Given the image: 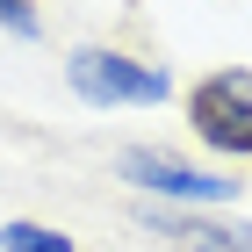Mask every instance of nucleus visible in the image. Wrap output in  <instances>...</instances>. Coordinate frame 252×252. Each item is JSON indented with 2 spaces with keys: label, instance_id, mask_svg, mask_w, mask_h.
I'll return each instance as SVG.
<instances>
[{
  "label": "nucleus",
  "instance_id": "5",
  "mask_svg": "<svg viewBox=\"0 0 252 252\" xmlns=\"http://www.w3.org/2000/svg\"><path fill=\"white\" fill-rule=\"evenodd\" d=\"M0 252H79L65 231H51V223H29V216H15V223H0Z\"/></svg>",
  "mask_w": 252,
  "mask_h": 252
},
{
  "label": "nucleus",
  "instance_id": "6",
  "mask_svg": "<svg viewBox=\"0 0 252 252\" xmlns=\"http://www.w3.org/2000/svg\"><path fill=\"white\" fill-rule=\"evenodd\" d=\"M0 29H7V36H22V43H36V36H43L36 0H7V7H0Z\"/></svg>",
  "mask_w": 252,
  "mask_h": 252
},
{
  "label": "nucleus",
  "instance_id": "7",
  "mask_svg": "<svg viewBox=\"0 0 252 252\" xmlns=\"http://www.w3.org/2000/svg\"><path fill=\"white\" fill-rule=\"evenodd\" d=\"M0 7H7V0H0Z\"/></svg>",
  "mask_w": 252,
  "mask_h": 252
},
{
  "label": "nucleus",
  "instance_id": "4",
  "mask_svg": "<svg viewBox=\"0 0 252 252\" xmlns=\"http://www.w3.org/2000/svg\"><path fill=\"white\" fill-rule=\"evenodd\" d=\"M137 223L152 238H166L173 252H252V223H223L209 209H166V202H144Z\"/></svg>",
  "mask_w": 252,
  "mask_h": 252
},
{
  "label": "nucleus",
  "instance_id": "1",
  "mask_svg": "<svg viewBox=\"0 0 252 252\" xmlns=\"http://www.w3.org/2000/svg\"><path fill=\"white\" fill-rule=\"evenodd\" d=\"M65 87L87 108H158V101H173V72L123 51V43H79L65 58Z\"/></svg>",
  "mask_w": 252,
  "mask_h": 252
},
{
  "label": "nucleus",
  "instance_id": "2",
  "mask_svg": "<svg viewBox=\"0 0 252 252\" xmlns=\"http://www.w3.org/2000/svg\"><path fill=\"white\" fill-rule=\"evenodd\" d=\"M188 130L223 158H252V65H223L188 87Z\"/></svg>",
  "mask_w": 252,
  "mask_h": 252
},
{
  "label": "nucleus",
  "instance_id": "3",
  "mask_svg": "<svg viewBox=\"0 0 252 252\" xmlns=\"http://www.w3.org/2000/svg\"><path fill=\"white\" fill-rule=\"evenodd\" d=\"M116 180L158 194L166 209H223V202H238V180L209 173V166H188V158L158 152V144H130V152H116Z\"/></svg>",
  "mask_w": 252,
  "mask_h": 252
}]
</instances>
